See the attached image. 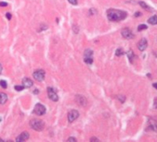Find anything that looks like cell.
Listing matches in <instances>:
<instances>
[{
  "instance_id": "10",
  "label": "cell",
  "mask_w": 157,
  "mask_h": 142,
  "mask_svg": "<svg viewBox=\"0 0 157 142\" xmlns=\"http://www.w3.org/2000/svg\"><path fill=\"white\" fill-rule=\"evenodd\" d=\"M76 102L80 105V106H85L87 104V101H86V98L84 96H81V95H77L76 96Z\"/></svg>"
},
{
  "instance_id": "17",
  "label": "cell",
  "mask_w": 157,
  "mask_h": 142,
  "mask_svg": "<svg viewBox=\"0 0 157 142\" xmlns=\"http://www.w3.org/2000/svg\"><path fill=\"white\" fill-rule=\"evenodd\" d=\"M139 3H140V5L141 6V8H145V9H147L148 11H152V10H153V9H152V8H150V7H149L147 4H145V3L143 2V1H140Z\"/></svg>"
},
{
  "instance_id": "7",
  "label": "cell",
  "mask_w": 157,
  "mask_h": 142,
  "mask_svg": "<svg viewBox=\"0 0 157 142\" xmlns=\"http://www.w3.org/2000/svg\"><path fill=\"white\" fill-rule=\"evenodd\" d=\"M79 112L77 110H72L68 113V122L69 123H72L73 121H75L78 117H79Z\"/></svg>"
},
{
  "instance_id": "18",
  "label": "cell",
  "mask_w": 157,
  "mask_h": 142,
  "mask_svg": "<svg viewBox=\"0 0 157 142\" xmlns=\"http://www.w3.org/2000/svg\"><path fill=\"white\" fill-rule=\"evenodd\" d=\"M124 54V51H123V49H121V48H118L116 51H115V55L116 56H120V55H122Z\"/></svg>"
},
{
  "instance_id": "2",
  "label": "cell",
  "mask_w": 157,
  "mask_h": 142,
  "mask_svg": "<svg viewBox=\"0 0 157 142\" xmlns=\"http://www.w3.org/2000/svg\"><path fill=\"white\" fill-rule=\"evenodd\" d=\"M31 128L35 131H42L44 127V124L42 120H39V119H32L30 123Z\"/></svg>"
},
{
  "instance_id": "4",
  "label": "cell",
  "mask_w": 157,
  "mask_h": 142,
  "mask_svg": "<svg viewBox=\"0 0 157 142\" xmlns=\"http://www.w3.org/2000/svg\"><path fill=\"white\" fill-rule=\"evenodd\" d=\"M45 112H46L45 107L42 104H41V103H37L35 105L34 109H33V113L35 114H37V115H43L45 114Z\"/></svg>"
},
{
  "instance_id": "16",
  "label": "cell",
  "mask_w": 157,
  "mask_h": 142,
  "mask_svg": "<svg viewBox=\"0 0 157 142\" xmlns=\"http://www.w3.org/2000/svg\"><path fill=\"white\" fill-rule=\"evenodd\" d=\"M148 22H149L150 24H152V25H155V24H157V16L156 15L151 17V18L148 20Z\"/></svg>"
},
{
  "instance_id": "26",
  "label": "cell",
  "mask_w": 157,
  "mask_h": 142,
  "mask_svg": "<svg viewBox=\"0 0 157 142\" xmlns=\"http://www.w3.org/2000/svg\"><path fill=\"white\" fill-rule=\"evenodd\" d=\"M6 16H7V19H8V20H10L11 19V14L10 13H7V14H6Z\"/></svg>"
},
{
  "instance_id": "8",
  "label": "cell",
  "mask_w": 157,
  "mask_h": 142,
  "mask_svg": "<svg viewBox=\"0 0 157 142\" xmlns=\"http://www.w3.org/2000/svg\"><path fill=\"white\" fill-rule=\"evenodd\" d=\"M121 34L125 39H133L134 38V34L132 33L131 30H129L128 28L123 29L122 32H121Z\"/></svg>"
},
{
  "instance_id": "6",
  "label": "cell",
  "mask_w": 157,
  "mask_h": 142,
  "mask_svg": "<svg viewBox=\"0 0 157 142\" xmlns=\"http://www.w3.org/2000/svg\"><path fill=\"white\" fill-rule=\"evenodd\" d=\"M47 94H48V97L50 100H52L54 101H58V96L55 92V90L52 89V88H48L47 89Z\"/></svg>"
},
{
  "instance_id": "34",
  "label": "cell",
  "mask_w": 157,
  "mask_h": 142,
  "mask_svg": "<svg viewBox=\"0 0 157 142\" xmlns=\"http://www.w3.org/2000/svg\"><path fill=\"white\" fill-rule=\"evenodd\" d=\"M0 121H1V119H0Z\"/></svg>"
},
{
  "instance_id": "12",
  "label": "cell",
  "mask_w": 157,
  "mask_h": 142,
  "mask_svg": "<svg viewBox=\"0 0 157 142\" xmlns=\"http://www.w3.org/2000/svg\"><path fill=\"white\" fill-rule=\"evenodd\" d=\"M29 138H30V135H29V133L28 132H23V133H21V135L16 138V141L20 142V141H25V140H27V139H29Z\"/></svg>"
},
{
  "instance_id": "28",
  "label": "cell",
  "mask_w": 157,
  "mask_h": 142,
  "mask_svg": "<svg viewBox=\"0 0 157 142\" xmlns=\"http://www.w3.org/2000/svg\"><path fill=\"white\" fill-rule=\"evenodd\" d=\"M93 13H96V11L94 10V8H92V9H90V14H91V15H93Z\"/></svg>"
},
{
  "instance_id": "22",
  "label": "cell",
  "mask_w": 157,
  "mask_h": 142,
  "mask_svg": "<svg viewBox=\"0 0 157 142\" xmlns=\"http://www.w3.org/2000/svg\"><path fill=\"white\" fill-rule=\"evenodd\" d=\"M14 88H15V89H16V90H18V91H21V90L24 89L23 86H18V85H17V86H15Z\"/></svg>"
},
{
  "instance_id": "32",
  "label": "cell",
  "mask_w": 157,
  "mask_h": 142,
  "mask_svg": "<svg viewBox=\"0 0 157 142\" xmlns=\"http://www.w3.org/2000/svg\"><path fill=\"white\" fill-rule=\"evenodd\" d=\"M153 86L155 88V89H157V83H153Z\"/></svg>"
},
{
  "instance_id": "9",
  "label": "cell",
  "mask_w": 157,
  "mask_h": 142,
  "mask_svg": "<svg viewBox=\"0 0 157 142\" xmlns=\"http://www.w3.org/2000/svg\"><path fill=\"white\" fill-rule=\"evenodd\" d=\"M148 126L153 130V131L157 132V117H153L149 120V123H148Z\"/></svg>"
},
{
  "instance_id": "19",
  "label": "cell",
  "mask_w": 157,
  "mask_h": 142,
  "mask_svg": "<svg viewBox=\"0 0 157 142\" xmlns=\"http://www.w3.org/2000/svg\"><path fill=\"white\" fill-rule=\"evenodd\" d=\"M146 29H147V25H145V24H140V26H138V31L139 32L142 31V30H146Z\"/></svg>"
},
{
  "instance_id": "24",
  "label": "cell",
  "mask_w": 157,
  "mask_h": 142,
  "mask_svg": "<svg viewBox=\"0 0 157 142\" xmlns=\"http://www.w3.org/2000/svg\"><path fill=\"white\" fill-rule=\"evenodd\" d=\"M8 3L7 2H0V7H7Z\"/></svg>"
},
{
  "instance_id": "25",
  "label": "cell",
  "mask_w": 157,
  "mask_h": 142,
  "mask_svg": "<svg viewBox=\"0 0 157 142\" xmlns=\"http://www.w3.org/2000/svg\"><path fill=\"white\" fill-rule=\"evenodd\" d=\"M118 99L121 101V102H123V101H125V97H124V96H119V97H118Z\"/></svg>"
},
{
  "instance_id": "1",
  "label": "cell",
  "mask_w": 157,
  "mask_h": 142,
  "mask_svg": "<svg viewBox=\"0 0 157 142\" xmlns=\"http://www.w3.org/2000/svg\"><path fill=\"white\" fill-rule=\"evenodd\" d=\"M127 15V12L119 9L110 8L107 10V18L110 21H120L122 20H125Z\"/></svg>"
},
{
  "instance_id": "3",
  "label": "cell",
  "mask_w": 157,
  "mask_h": 142,
  "mask_svg": "<svg viewBox=\"0 0 157 142\" xmlns=\"http://www.w3.org/2000/svg\"><path fill=\"white\" fill-rule=\"evenodd\" d=\"M93 51L92 49H86L84 51V55H83L84 62L86 64H89V65L93 64Z\"/></svg>"
},
{
  "instance_id": "20",
  "label": "cell",
  "mask_w": 157,
  "mask_h": 142,
  "mask_svg": "<svg viewBox=\"0 0 157 142\" xmlns=\"http://www.w3.org/2000/svg\"><path fill=\"white\" fill-rule=\"evenodd\" d=\"M0 86L3 88V89H7L8 84H7V82H6L5 80H1V81H0Z\"/></svg>"
},
{
  "instance_id": "21",
  "label": "cell",
  "mask_w": 157,
  "mask_h": 142,
  "mask_svg": "<svg viewBox=\"0 0 157 142\" xmlns=\"http://www.w3.org/2000/svg\"><path fill=\"white\" fill-rule=\"evenodd\" d=\"M48 27H47V25H45L44 23H42L41 24V28L39 29V32H42V31H43V30H46Z\"/></svg>"
},
{
  "instance_id": "29",
  "label": "cell",
  "mask_w": 157,
  "mask_h": 142,
  "mask_svg": "<svg viewBox=\"0 0 157 142\" xmlns=\"http://www.w3.org/2000/svg\"><path fill=\"white\" fill-rule=\"evenodd\" d=\"M99 139L98 138H91V141H98Z\"/></svg>"
},
{
  "instance_id": "14",
  "label": "cell",
  "mask_w": 157,
  "mask_h": 142,
  "mask_svg": "<svg viewBox=\"0 0 157 142\" xmlns=\"http://www.w3.org/2000/svg\"><path fill=\"white\" fill-rule=\"evenodd\" d=\"M8 101V95L4 92L0 93V104H5Z\"/></svg>"
},
{
  "instance_id": "27",
  "label": "cell",
  "mask_w": 157,
  "mask_h": 142,
  "mask_svg": "<svg viewBox=\"0 0 157 142\" xmlns=\"http://www.w3.org/2000/svg\"><path fill=\"white\" fill-rule=\"evenodd\" d=\"M68 141H76V138H68Z\"/></svg>"
},
{
  "instance_id": "11",
  "label": "cell",
  "mask_w": 157,
  "mask_h": 142,
  "mask_svg": "<svg viewBox=\"0 0 157 142\" xmlns=\"http://www.w3.org/2000/svg\"><path fill=\"white\" fill-rule=\"evenodd\" d=\"M147 45H148V42H147L146 39L143 38V39H141V40L139 42V44H138V48H139L140 51H144L147 48Z\"/></svg>"
},
{
  "instance_id": "5",
  "label": "cell",
  "mask_w": 157,
  "mask_h": 142,
  "mask_svg": "<svg viewBox=\"0 0 157 142\" xmlns=\"http://www.w3.org/2000/svg\"><path fill=\"white\" fill-rule=\"evenodd\" d=\"M44 77H45V72L42 70V69H39V70H36L34 73H33V77L35 80L37 81H42L44 79Z\"/></svg>"
},
{
  "instance_id": "31",
  "label": "cell",
  "mask_w": 157,
  "mask_h": 142,
  "mask_svg": "<svg viewBox=\"0 0 157 142\" xmlns=\"http://www.w3.org/2000/svg\"><path fill=\"white\" fill-rule=\"evenodd\" d=\"M39 93V89H34V94H37Z\"/></svg>"
},
{
  "instance_id": "13",
  "label": "cell",
  "mask_w": 157,
  "mask_h": 142,
  "mask_svg": "<svg viewBox=\"0 0 157 142\" xmlns=\"http://www.w3.org/2000/svg\"><path fill=\"white\" fill-rule=\"evenodd\" d=\"M22 86L24 88L29 89V88H31L32 86V81H31L30 78H28V77H24L22 79Z\"/></svg>"
},
{
  "instance_id": "30",
  "label": "cell",
  "mask_w": 157,
  "mask_h": 142,
  "mask_svg": "<svg viewBox=\"0 0 157 142\" xmlns=\"http://www.w3.org/2000/svg\"><path fill=\"white\" fill-rule=\"evenodd\" d=\"M140 15H141V13H140V12H136V13H135V15H134V16H135V17H138V16H140Z\"/></svg>"
},
{
  "instance_id": "33",
  "label": "cell",
  "mask_w": 157,
  "mask_h": 142,
  "mask_svg": "<svg viewBox=\"0 0 157 142\" xmlns=\"http://www.w3.org/2000/svg\"><path fill=\"white\" fill-rule=\"evenodd\" d=\"M1 72H2V66L0 65V74H1Z\"/></svg>"
},
{
  "instance_id": "23",
  "label": "cell",
  "mask_w": 157,
  "mask_h": 142,
  "mask_svg": "<svg viewBox=\"0 0 157 142\" xmlns=\"http://www.w3.org/2000/svg\"><path fill=\"white\" fill-rule=\"evenodd\" d=\"M68 2L72 5H77L78 4V0H68Z\"/></svg>"
},
{
  "instance_id": "15",
  "label": "cell",
  "mask_w": 157,
  "mask_h": 142,
  "mask_svg": "<svg viewBox=\"0 0 157 142\" xmlns=\"http://www.w3.org/2000/svg\"><path fill=\"white\" fill-rule=\"evenodd\" d=\"M127 57H128L129 62H131V63H132V62H133V59H134V57H135L133 51H132V50H128V51H127Z\"/></svg>"
}]
</instances>
